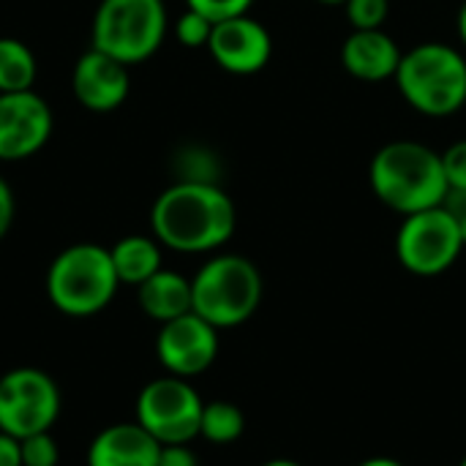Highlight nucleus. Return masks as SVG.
<instances>
[{"instance_id":"26","label":"nucleus","mask_w":466,"mask_h":466,"mask_svg":"<svg viewBox=\"0 0 466 466\" xmlns=\"http://www.w3.org/2000/svg\"><path fill=\"white\" fill-rule=\"evenodd\" d=\"M14 210H16V205H14V191H11V186L0 177V240H3L5 232L11 229Z\"/></svg>"},{"instance_id":"30","label":"nucleus","mask_w":466,"mask_h":466,"mask_svg":"<svg viewBox=\"0 0 466 466\" xmlns=\"http://www.w3.org/2000/svg\"><path fill=\"white\" fill-rule=\"evenodd\" d=\"M459 38H461V44L466 46V3L461 5V11H459Z\"/></svg>"},{"instance_id":"31","label":"nucleus","mask_w":466,"mask_h":466,"mask_svg":"<svg viewBox=\"0 0 466 466\" xmlns=\"http://www.w3.org/2000/svg\"><path fill=\"white\" fill-rule=\"evenodd\" d=\"M262 466H300L298 461H289V459H273V461H268V464Z\"/></svg>"},{"instance_id":"2","label":"nucleus","mask_w":466,"mask_h":466,"mask_svg":"<svg viewBox=\"0 0 466 466\" xmlns=\"http://www.w3.org/2000/svg\"><path fill=\"white\" fill-rule=\"evenodd\" d=\"M369 180L377 199L401 216L440 208L451 194L442 153L412 139L380 147L371 158Z\"/></svg>"},{"instance_id":"11","label":"nucleus","mask_w":466,"mask_h":466,"mask_svg":"<svg viewBox=\"0 0 466 466\" xmlns=\"http://www.w3.org/2000/svg\"><path fill=\"white\" fill-rule=\"evenodd\" d=\"M52 134V109L35 90L0 93V161L35 156Z\"/></svg>"},{"instance_id":"8","label":"nucleus","mask_w":466,"mask_h":466,"mask_svg":"<svg viewBox=\"0 0 466 466\" xmlns=\"http://www.w3.org/2000/svg\"><path fill=\"white\" fill-rule=\"evenodd\" d=\"M205 401L183 377H161L142 388L137 399V423L161 445H188L199 437Z\"/></svg>"},{"instance_id":"18","label":"nucleus","mask_w":466,"mask_h":466,"mask_svg":"<svg viewBox=\"0 0 466 466\" xmlns=\"http://www.w3.org/2000/svg\"><path fill=\"white\" fill-rule=\"evenodd\" d=\"M35 57L19 38H0V93H22L35 85Z\"/></svg>"},{"instance_id":"9","label":"nucleus","mask_w":466,"mask_h":466,"mask_svg":"<svg viewBox=\"0 0 466 466\" xmlns=\"http://www.w3.org/2000/svg\"><path fill=\"white\" fill-rule=\"evenodd\" d=\"M60 415L57 382L41 369H14L0 377V431L25 440L49 431Z\"/></svg>"},{"instance_id":"21","label":"nucleus","mask_w":466,"mask_h":466,"mask_svg":"<svg viewBox=\"0 0 466 466\" xmlns=\"http://www.w3.org/2000/svg\"><path fill=\"white\" fill-rule=\"evenodd\" d=\"M210 33H213V22L208 16H202L199 11H194V8H186V14H180L177 22H175V35L188 49L208 46Z\"/></svg>"},{"instance_id":"13","label":"nucleus","mask_w":466,"mask_h":466,"mask_svg":"<svg viewBox=\"0 0 466 466\" xmlns=\"http://www.w3.org/2000/svg\"><path fill=\"white\" fill-rule=\"evenodd\" d=\"M71 87H74L76 101L85 109L112 112L128 96V87H131L128 66L90 46L74 66Z\"/></svg>"},{"instance_id":"12","label":"nucleus","mask_w":466,"mask_h":466,"mask_svg":"<svg viewBox=\"0 0 466 466\" xmlns=\"http://www.w3.org/2000/svg\"><path fill=\"white\" fill-rule=\"evenodd\" d=\"M208 52L224 71L248 76L268 66L273 55V38L262 22L243 14L213 25Z\"/></svg>"},{"instance_id":"29","label":"nucleus","mask_w":466,"mask_h":466,"mask_svg":"<svg viewBox=\"0 0 466 466\" xmlns=\"http://www.w3.org/2000/svg\"><path fill=\"white\" fill-rule=\"evenodd\" d=\"M358 466H404L401 461H396V459H385V456H377V459H369V461H363V464Z\"/></svg>"},{"instance_id":"3","label":"nucleus","mask_w":466,"mask_h":466,"mask_svg":"<svg viewBox=\"0 0 466 466\" xmlns=\"http://www.w3.org/2000/svg\"><path fill=\"white\" fill-rule=\"evenodd\" d=\"M396 85L404 101L429 117L456 115L466 104V60L448 44L429 41L401 55Z\"/></svg>"},{"instance_id":"19","label":"nucleus","mask_w":466,"mask_h":466,"mask_svg":"<svg viewBox=\"0 0 466 466\" xmlns=\"http://www.w3.org/2000/svg\"><path fill=\"white\" fill-rule=\"evenodd\" d=\"M246 431V415L232 401H208L202 407L199 420V437H205L213 445H229L240 440Z\"/></svg>"},{"instance_id":"15","label":"nucleus","mask_w":466,"mask_h":466,"mask_svg":"<svg viewBox=\"0 0 466 466\" xmlns=\"http://www.w3.org/2000/svg\"><path fill=\"white\" fill-rule=\"evenodd\" d=\"M399 44L382 30H352L341 46V63L344 68L363 82H382L396 76L401 63Z\"/></svg>"},{"instance_id":"27","label":"nucleus","mask_w":466,"mask_h":466,"mask_svg":"<svg viewBox=\"0 0 466 466\" xmlns=\"http://www.w3.org/2000/svg\"><path fill=\"white\" fill-rule=\"evenodd\" d=\"M0 466H22L19 440L5 431H0Z\"/></svg>"},{"instance_id":"6","label":"nucleus","mask_w":466,"mask_h":466,"mask_svg":"<svg viewBox=\"0 0 466 466\" xmlns=\"http://www.w3.org/2000/svg\"><path fill=\"white\" fill-rule=\"evenodd\" d=\"M167 35L164 0H101L93 19V49L134 66L158 52Z\"/></svg>"},{"instance_id":"10","label":"nucleus","mask_w":466,"mask_h":466,"mask_svg":"<svg viewBox=\"0 0 466 466\" xmlns=\"http://www.w3.org/2000/svg\"><path fill=\"white\" fill-rule=\"evenodd\" d=\"M156 355L172 377L191 380L213 366L218 355V328L194 311L169 319L158 330Z\"/></svg>"},{"instance_id":"33","label":"nucleus","mask_w":466,"mask_h":466,"mask_svg":"<svg viewBox=\"0 0 466 466\" xmlns=\"http://www.w3.org/2000/svg\"><path fill=\"white\" fill-rule=\"evenodd\" d=\"M459 466H466V456H464V461H461V464H459Z\"/></svg>"},{"instance_id":"25","label":"nucleus","mask_w":466,"mask_h":466,"mask_svg":"<svg viewBox=\"0 0 466 466\" xmlns=\"http://www.w3.org/2000/svg\"><path fill=\"white\" fill-rule=\"evenodd\" d=\"M158 466H199V461L188 445H161Z\"/></svg>"},{"instance_id":"17","label":"nucleus","mask_w":466,"mask_h":466,"mask_svg":"<svg viewBox=\"0 0 466 466\" xmlns=\"http://www.w3.org/2000/svg\"><path fill=\"white\" fill-rule=\"evenodd\" d=\"M112 265L120 279V284H145L153 273L161 270V248L153 238L145 235H128L117 240L112 248Z\"/></svg>"},{"instance_id":"7","label":"nucleus","mask_w":466,"mask_h":466,"mask_svg":"<svg viewBox=\"0 0 466 466\" xmlns=\"http://www.w3.org/2000/svg\"><path fill=\"white\" fill-rule=\"evenodd\" d=\"M464 238L456 216L440 205L412 216H404L396 235V257L412 276H440L464 251Z\"/></svg>"},{"instance_id":"1","label":"nucleus","mask_w":466,"mask_h":466,"mask_svg":"<svg viewBox=\"0 0 466 466\" xmlns=\"http://www.w3.org/2000/svg\"><path fill=\"white\" fill-rule=\"evenodd\" d=\"M235 202L208 180H177L158 194L150 210L156 240L183 254L221 248L235 235Z\"/></svg>"},{"instance_id":"32","label":"nucleus","mask_w":466,"mask_h":466,"mask_svg":"<svg viewBox=\"0 0 466 466\" xmlns=\"http://www.w3.org/2000/svg\"><path fill=\"white\" fill-rule=\"evenodd\" d=\"M317 3H322V5H344L347 0H317Z\"/></svg>"},{"instance_id":"24","label":"nucleus","mask_w":466,"mask_h":466,"mask_svg":"<svg viewBox=\"0 0 466 466\" xmlns=\"http://www.w3.org/2000/svg\"><path fill=\"white\" fill-rule=\"evenodd\" d=\"M442 167H445V177H448L451 191H466V139L453 142L442 153Z\"/></svg>"},{"instance_id":"4","label":"nucleus","mask_w":466,"mask_h":466,"mask_svg":"<svg viewBox=\"0 0 466 466\" xmlns=\"http://www.w3.org/2000/svg\"><path fill=\"white\" fill-rule=\"evenodd\" d=\"M120 279L112 265L109 248L98 243H76L63 248L46 273V295L66 317H93L104 311Z\"/></svg>"},{"instance_id":"16","label":"nucleus","mask_w":466,"mask_h":466,"mask_svg":"<svg viewBox=\"0 0 466 466\" xmlns=\"http://www.w3.org/2000/svg\"><path fill=\"white\" fill-rule=\"evenodd\" d=\"M139 289V306L142 311L156 319V322H169L177 319L188 311H194V298H191V281L175 270H158L153 273Z\"/></svg>"},{"instance_id":"23","label":"nucleus","mask_w":466,"mask_h":466,"mask_svg":"<svg viewBox=\"0 0 466 466\" xmlns=\"http://www.w3.org/2000/svg\"><path fill=\"white\" fill-rule=\"evenodd\" d=\"M186 3H188V8L199 11L202 16H208L216 25V22L248 14L254 0H186Z\"/></svg>"},{"instance_id":"22","label":"nucleus","mask_w":466,"mask_h":466,"mask_svg":"<svg viewBox=\"0 0 466 466\" xmlns=\"http://www.w3.org/2000/svg\"><path fill=\"white\" fill-rule=\"evenodd\" d=\"M19 451H22V466H57L60 461L57 442L49 431L19 440Z\"/></svg>"},{"instance_id":"14","label":"nucleus","mask_w":466,"mask_h":466,"mask_svg":"<svg viewBox=\"0 0 466 466\" xmlns=\"http://www.w3.org/2000/svg\"><path fill=\"white\" fill-rule=\"evenodd\" d=\"M161 442L134 423H115L96 434L87 448V466H158Z\"/></svg>"},{"instance_id":"5","label":"nucleus","mask_w":466,"mask_h":466,"mask_svg":"<svg viewBox=\"0 0 466 466\" xmlns=\"http://www.w3.org/2000/svg\"><path fill=\"white\" fill-rule=\"evenodd\" d=\"M191 298L194 314L213 328H238L248 322L262 303V276L251 259L240 254H218L191 279Z\"/></svg>"},{"instance_id":"28","label":"nucleus","mask_w":466,"mask_h":466,"mask_svg":"<svg viewBox=\"0 0 466 466\" xmlns=\"http://www.w3.org/2000/svg\"><path fill=\"white\" fill-rule=\"evenodd\" d=\"M445 208L456 216L459 229H461V238H464L466 243V191H451L448 199H445Z\"/></svg>"},{"instance_id":"20","label":"nucleus","mask_w":466,"mask_h":466,"mask_svg":"<svg viewBox=\"0 0 466 466\" xmlns=\"http://www.w3.org/2000/svg\"><path fill=\"white\" fill-rule=\"evenodd\" d=\"M344 11L352 30H377L390 14V0H347Z\"/></svg>"}]
</instances>
